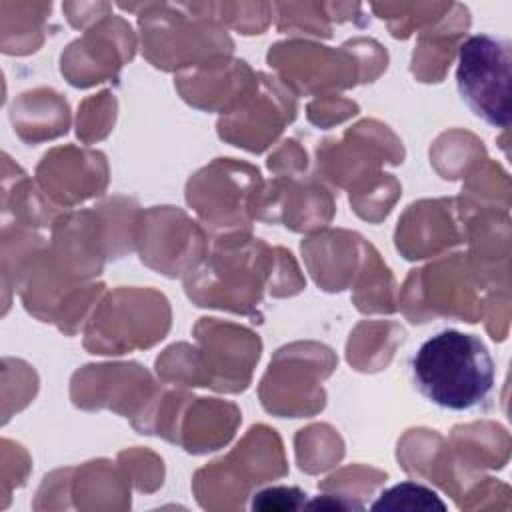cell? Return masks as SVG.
I'll return each mask as SVG.
<instances>
[{"label": "cell", "mask_w": 512, "mask_h": 512, "mask_svg": "<svg viewBox=\"0 0 512 512\" xmlns=\"http://www.w3.org/2000/svg\"><path fill=\"white\" fill-rule=\"evenodd\" d=\"M410 374L428 402L466 412L482 406L492 394L496 364L478 336L446 328L418 346L410 358Z\"/></svg>", "instance_id": "1"}, {"label": "cell", "mask_w": 512, "mask_h": 512, "mask_svg": "<svg viewBox=\"0 0 512 512\" xmlns=\"http://www.w3.org/2000/svg\"><path fill=\"white\" fill-rule=\"evenodd\" d=\"M306 502V494L296 486H274L260 490L252 498L254 510H300Z\"/></svg>", "instance_id": "4"}, {"label": "cell", "mask_w": 512, "mask_h": 512, "mask_svg": "<svg viewBox=\"0 0 512 512\" xmlns=\"http://www.w3.org/2000/svg\"><path fill=\"white\" fill-rule=\"evenodd\" d=\"M302 508H328V510H350V508H356V510H362L360 504L356 502H342V500H332L330 496H318V498H312L308 502H304Z\"/></svg>", "instance_id": "5"}, {"label": "cell", "mask_w": 512, "mask_h": 512, "mask_svg": "<svg viewBox=\"0 0 512 512\" xmlns=\"http://www.w3.org/2000/svg\"><path fill=\"white\" fill-rule=\"evenodd\" d=\"M370 510L374 512H382V510H390V512H398V510H404V512H444L446 510V504L440 500V496L424 486V484H418V482H400V484H394L392 488L384 490L370 506Z\"/></svg>", "instance_id": "3"}, {"label": "cell", "mask_w": 512, "mask_h": 512, "mask_svg": "<svg viewBox=\"0 0 512 512\" xmlns=\"http://www.w3.org/2000/svg\"><path fill=\"white\" fill-rule=\"evenodd\" d=\"M510 66V42L500 36L474 34L458 50V92L468 108L494 128L510 124Z\"/></svg>", "instance_id": "2"}]
</instances>
